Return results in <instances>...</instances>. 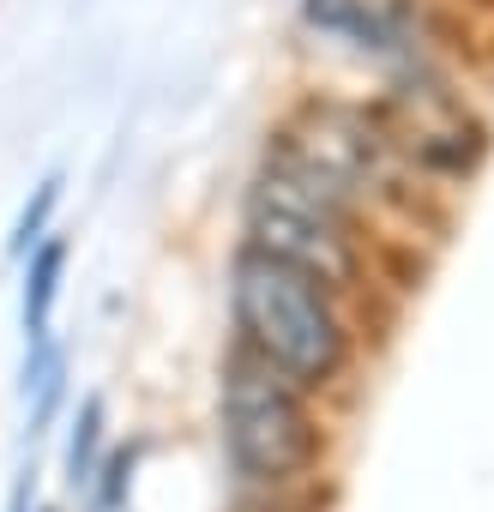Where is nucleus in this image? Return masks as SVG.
<instances>
[{
    "instance_id": "nucleus-11",
    "label": "nucleus",
    "mask_w": 494,
    "mask_h": 512,
    "mask_svg": "<svg viewBox=\"0 0 494 512\" xmlns=\"http://www.w3.org/2000/svg\"><path fill=\"white\" fill-rule=\"evenodd\" d=\"M235 512H284V506H254V500H247V506H235Z\"/></svg>"
},
{
    "instance_id": "nucleus-7",
    "label": "nucleus",
    "mask_w": 494,
    "mask_h": 512,
    "mask_svg": "<svg viewBox=\"0 0 494 512\" xmlns=\"http://www.w3.org/2000/svg\"><path fill=\"white\" fill-rule=\"evenodd\" d=\"M61 278H67V241L49 235L31 260H25V278H19V332H25V350H43L55 344V302H61Z\"/></svg>"
},
{
    "instance_id": "nucleus-9",
    "label": "nucleus",
    "mask_w": 494,
    "mask_h": 512,
    "mask_svg": "<svg viewBox=\"0 0 494 512\" xmlns=\"http://www.w3.org/2000/svg\"><path fill=\"white\" fill-rule=\"evenodd\" d=\"M61 187H67V175L61 169H49L37 187H31V199L19 205V217H13V235H7V260H31V253L55 235V211H61Z\"/></svg>"
},
{
    "instance_id": "nucleus-10",
    "label": "nucleus",
    "mask_w": 494,
    "mask_h": 512,
    "mask_svg": "<svg viewBox=\"0 0 494 512\" xmlns=\"http://www.w3.org/2000/svg\"><path fill=\"white\" fill-rule=\"evenodd\" d=\"M139 464H145V446L139 440L133 446H109V458H103V470H97V482L85 494V512H127L133 482H139Z\"/></svg>"
},
{
    "instance_id": "nucleus-5",
    "label": "nucleus",
    "mask_w": 494,
    "mask_h": 512,
    "mask_svg": "<svg viewBox=\"0 0 494 512\" xmlns=\"http://www.w3.org/2000/svg\"><path fill=\"white\" fill-rule=\"evenodd\" d=\"M374 115L398 151V163L416 181H470L494 145V127L482 121V109L446 79V67H422L404 79H386V91L374 97Z\"/></svg>"
},
{
    "instance_id": "nucleus-2",
    "label": "nucleus",
    "mask_w": 494,
    "mask_h": 512,
    "mask_svg": "<svg viewBox=\"0 0 494 512\" xmlns=\"http://www.w3.org/2000/svg\"><path fill=\"white\" fill-rule=\"evenodd\" d=\"M217 446L254 506L302 500L326 464V428L314 416V398L241 344H229L217 362Z\"/></svg>"
},
{
    "instance_id": "nucleus-8",
    "label": "nucleus",
    "mask_w": 494,
    "mask_h": 512,
    "mask_svg": "<svg viewBox=\"0 0 494 512\" xmlns=\"http://www.w3.org/2000/svg\"><path fill=\"white\" fill-rule=\"evenodd\" d=\"M103 458H109V404L91 392V398H79V410H73V422H67V446H61L67 494H91Z\"/></svg>"
},
{
    "instance_id": "nucleus-3",
    "label": "nucleus",
    "mask_w": 494,
    "mask_h": 512,
    "mask_svg": "<svg viewBox=\"0 0 494 512\" xmlns=\"http://www.w3.org/2000/svg\"><path fill=\"white\" fill-rule=\"evenodd\" d=\"M368 217L344 205L332 187L308 181L302 169L260 151V169L241 193V241L272 260L320 278L344 302L368 284Z\"/></svg>"
},
{
    "instance_id": "nucleus-1",
    "label": "nucleus",
    "mask_w": 494,
    "mask_h": 512,
    "mask_svg": "<svg viewBox=\"0 0 494 512\" xmlns=\"http://www.w3.org/2000/svg\"><path fill=\"white\" fill-rule=\"evenodd\" d=\"M229 326L247 356H260L308 398L332 392L356 368V320L338 290L235 241L229 253Z\"/></svg>"
},
{
    "instance_id": "nucleus-4",
    "label": "nucleus",
    "mask_w": 494,
    "mask_h": 512,
    "mask_svg": "<svg viewBox=\"0 0 494 512\" xmlns=\"http://www.w3.org/2000/svg\"><path fill=\"white\" fill-rule=\"evenodd\" d=\"M266 157L302 169V175L320 181V187H332V193H338L344 205H356L362 217H368L374 205H386V199L422 187V181L398 163V151H392V139H386L374 103L320 97V91L302 97V103L266 133Z\"/></svg>"
},
{
    "instance_id": "nucleus-6",
    "label": "nucleus",
    "mask_w": 494,
    "mask_h": 512,
    "mask_svg": "<svg viewBox=\"0 0 494 512\" xmlns=\"http://www.w3.org/2000/svg\"><path fill=\"white\" fill-rule=\"evenodd\" d=\"M296 19L308 37L338 43L344 55L380 67L386 79L440 67L434 31H428L416 0H296Z\"/></svg>"
}]
</instances>
